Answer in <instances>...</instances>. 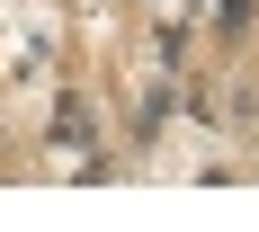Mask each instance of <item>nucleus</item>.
<instances>
[{
  "label": "nucleus",
  "mask_w": 259,
  "mask_h": 232,
  "mask_svg": "<svg viewBox=\"0 0 259 232\" xmlns=\"http://www.w3.org/2000/svg\"><path fill=\"white\" fill-rule=\"evenodd\" d=\"M54 134H63V143H99V116H90V99H54Z\"/></svg>",
  "instance_id": "obj_1"
},
{
  "label": "nucleus",
  "mask_w": 259,
  "mask_h": 232,
  "mask_svg": "<svg viewBox=\"0 0 259 232\" xmlns=\"http://www.w3.org/2000/svg\"><path fill=\"white\" fill-rule=\"evenodd\" d=\"M214 27H224V36H250V0H224V9H214Z\"/></svg>",
  "instance_id": "obj_2"
}]
</instances>
